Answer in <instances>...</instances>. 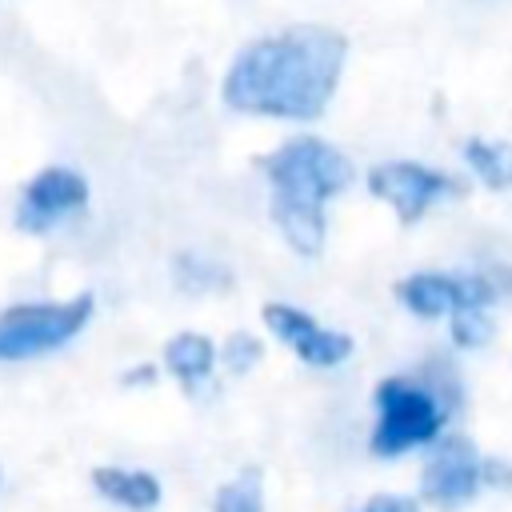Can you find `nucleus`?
Wrapping results in <instances>:
<instances>
[{"mask_svg": "<svg viewBox=\"0 0 512 512\" xmlns=\"http://www.w3.org/2000/svg\"><path fill=\"white\" fill-rule=\"evenodd\" d=\"M348 60V40L320 24H296L252 40L224 72L220 96L248 116L312 120L328 108Z\"/></svg>", "mask_w": 512, "mask_h": 512, "instance_id": "nucleus-1", "label": "nucleus"}, {"mask_svg": "<svg viewBox=\"0 0 512 512\" xmlns=\"http://www.w3.org/2000/svg\"><path fill=\"white\" fill-rule=\"evenodd\" d=\"M256 168L272 184V220L288 248L316 256L324 248V200L352 184V160L316 136H296L260 156Z\"/></svg>", "mask_w": 512, "mask_h": 512, "instance_id": "nucleus-2", "label": "nucleus"}, {"mask_svg": "<svg viewBox=\"0 0 512 512\" xmlns=\"http://www.w3.org/2000/svg\"><path fill=\"white\" fill-rule=\"evenodd\" d=\"M92 292H80L72 300H36V304H12L0 312V360H32L44 352L64 348L84 332L92 320Z\"/></svg>", "mask_w": 512, "mask_h": 512, "instance_id": "nucleus-3", "label": "nucleus"}, {"mask_svg": "<svg viewBox=\"0 0 512 512\" xmlns=\"http://www.w3.org/2000/svg\"><path fill=\"white\" fill-rule=\"evenodd\" d=\"M444 428L440 400L404 376H388L376 384V428H372V452L376 456H400L416 444L436 440Z\"/></svg>", "mask_w": 512, "mask_h": 512, "instance_id": "nucleus-4", "label": "nucleus"}, {"mask_svg": "<svg viewBox=\"0 0 512 512\" xmlns=\"http://www.w3.org/2000/svg\"><path fill=\"white\" fill-rule=\"evenodd\" d=\"M88 204V180L76 168L48 164L40 168L16 200V228L20 232H52L60 220L76 216Z\"/></svg>", "mask_w": 512, "mask_h": 512, "instance_id": "nucleus-5", "label": "nucleus"}, {"mask_svg": "<svg viewBox=\"0 0 512 512\" xmlns=\"http://www.w3.org/2000/svg\"><path fill=\"white\" fill-rule=\"evenodd\" d=\"M368 192L380 196L384 204L396 208V220L400 224H416L432 200L456 192V184L428 168V164H416V160H392V164H376L368 172Z\"/></svg>", "mask_w": 512, "mask_h": 512, "instance_id": "nucleus-6", "label": "nucleus"}, {"mask_svg": "<svg viewBox=\"0 0 512 512\" xmlns=\"http://www.w3.org/2000/svg\"><path fill=\"white\" fill-rule=\"evenodd\" d=\"M264 324L272 328V336H280L304 364L312 368H336L352 356V336L348 332H336V328H324L316 324L308 312L292 308V304H264Z\"/></svg>", "mask_w": 512, "mask_h": 512, "instance_id": "nucleus-7", "label": "nucleus"}, {"mask_svg": "<svg viewBox=\"0 0 512 512\" xmlns=\"http://www.w3.org/2000/svg\"><path fill=\"white\" fill-rule=\"evenodd\" d=\"M396 296L416 316H452L456 308H488L496 288L484 276H444V272H416L396 284Z\"/></svg>", "mask_w": 512, "mask_h": 512, "instance_id": "nucleus-8", "label": "nucleus"}, {"mask_svg": "<svg viewBox=\"0 0 512 512\" xmlns=\"http://www.w3.org/2000/svg\"><path fill=\"white\" fill-rule=\"evenodd\" d=\"M484 464L464 436H448L424 464V496L436 508H464L480 488Z\"/></svg>", "mask_w": 512, "mask_h": 512, "instance_id": "nucleus-9", "label": "nucleus"}, {"mask_svg": "<svg viewBox=\"0 0 512 512\" xmlns=\"http://www.w3.org/2000/svg\"><path fill=\"white\" fill-rule=\"evenodd\" d=\"M92 488L104 500H112V504H120L128 512H148V508L160 504V480L152 472H144V468L100 464V468H92Z\"/></svg>", "mask_w": 512, "mask_h": 512, "instance_id": "nucleus-10", "label": "nucleus"}, {"mask_svg": "<svg viewBox=\"0 0 512 512\" xmlns=\"http://www.w3.org/2000/svg\"><path fill=\"white\" fill-rule=\"evenodd\" d=\"M212 364H216V348H212V340L200 336V332H180V336H172L168 348H164V368H168L188 392L212 372Z\"/></svg>", "mask_w": 512, "mask_h": 512, "instance_id": "nucleus-11", "label": "nucleus"}, {"mask_svg": "<svg viewBox=\"0 0 512 512\" xmlns=\"http://www.w3.org/2000/svg\"><path fill=\"white\" fill-rule=\"evenodd\" d=\"M464 160L488 188H512V144L508 140H468Z\"/></svg>", "mask_w": 512, "mask_h": 512, "instance_id": "nucleus-12", "label": "nucleus"}, {"mask_svg": "<svg viewBox=\"0 0 512 512\" xmlns=\"http://www.w3.org/2000/svg\"><path fill=\"white\" fill-rule=\"evenodd\" d=\"M212 512H264V488H260V468H244L228 484L216 488Z\"/></svg>", "mask_w": 512, "mask_h": 512, "instance_id": "nucleus-13", "label": "nucleus"}, {"mask_svg": "<svg viewBox=\"0 0 512 512\" xmlns=\"http://www.w3.org/2000/svg\"><path fill=\"white\" fill-rule=\"evenodd\" d=\"M448 320H452V340H456L460 348H480V344H488V336H492V316H488V308H456Z\"/></svg>", "mask_w": 512, "mask_h": 512, "instance_id": "nucleus-14", "label": "nucleus"}, {"mask_svg": "<svg viewBox=\"0 0 512 512\" xmlns=\"http://www.w3.org/2000/svg\"><path fill=\"white\" fill-rule=\"evenodd\" d=\"M256 360H260V344H256L252 336L236 332V336L224 344V364H228L232 372H244V368H252Z\"/></svg>", "mask_w": 512, "mask_h": 512, "instance_id": "nucleus-15", "label": "nucleus"}, {"mask_svg": "<svg viewBox=\"0 0 512 512\" xmlns=\"http://www.w3.org/2000/svg\"><path fill=\"white\" fill-rule=\"evenodd\" d=\"M364 512H420V504L412 496H376Z\"/></svg>", "mask_w": 512, "mask_h": 512, "instance_id": "nucleus-16", "label": "nucleus"}, {"mask_svg": "<svg viewBox=\"0 0 512 512\" xmlns=\"http://www.w3.org/2000/svg\"><path fill=\"white\" fill-rule=\"evenodd\" d=\"M0 480H4V476H0Z\"/></svg>", "mask_w": 512, "mask_h": 512, "instance_id": "nucleus-17", "label": "nucleus"}]
</instances>
